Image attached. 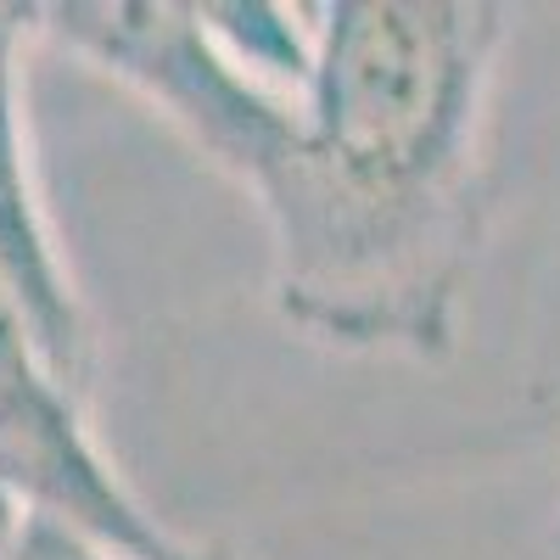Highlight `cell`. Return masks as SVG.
<instances>
[{
  "label": "cell",
  "mask_w": 560,
  "mask_h": 560,
  "mask_svg": "<svg viewBox=\"0 0 560 560\" xmlns=\"http://www.w3.org/2000/svg\"><path fill=\"white\" fill-rule=\"evenodd\" d=\"M510 28L488 0H331L308 84H280L208 12H168L129 45L124 90L253 197L303 342L438 364L488 242Z\"/></svg>",
  "instance_id": "1"
},
{
  "label": "cell",
  "mask_w": 560,
  "mask_h": 560,
  "mask_svg": "<svg viewBox=\"0 0 560 560\" xmlns=\"http://www.w3.org/2000/svg\"><path fill=\"white\" fill-rule=\"evenodd\" d=\"M84 404L0 287V493L18 510L102 538L124 560H197V544L168 533L124 482Z\"/></svg>",
  "instance_id": "2"
},
{
  "label": "cell",
  "mask_w": 560,
  "mask_h": 560,
  "mask_svg": "<svg viewBox=\"0 0 560 560\" xmlns=\"http://www.w3.org/2000/svg\"><path fill=\"white\" fill-rule=\"evenodd\" d=\"M28 34H34L28 7H0V287L18 298L39 348L51 353L68 387L90 398L96 325H90V303L68 269V247L57 236L51 208H45V185L34 163L28 79H23Z\"/></svg>",
  "instance_id": "3"
},
{
  "label": "cell",
  "mask_w": 560,
  "mask_h": 560,
  "mask_svg": "<svg viewBox=\"0 0 560 560\" xmlns=\"http://www.w3.org/2000/svg\"><path fill=\"white\" fill-rule=\"evenodd\" d=\"M0 560H124V555L107 549L102 538L68 527V522L23 510V516L12 522V533H7V544H0Z\"/></svg>",
  "instance_id": "4"
},
{
  "label": "cell",
  "mask_w": 560,
  "mask_h": 560,
  "mask_svg": "<svg viewBox=\"0 0 560 560\" xmlns=\"http://www.w3.org/2000/svg\"><path fill=\"white\" fill-rule=\"evenodd\" d=\"M18 516H23V510H18L7 493H0V544H7V533H12V522H18Z\"/></svg>",
  "instance_id": "5"
},
{
  "label": "cell",
  "mask_w": 560,
  "mask_h": 560,
  "mask_svg": "<svg viewBox=\"0 0 560 560\" xmlns=\"http://www.w3.org/2000/svg\"><path fill=\"white\" fill-rule=\"evenodd\" d=\"M197 560H236L230 549H213V544H197Z\"/></svg>",
  "instance_id": "6"
}]
</instances>
